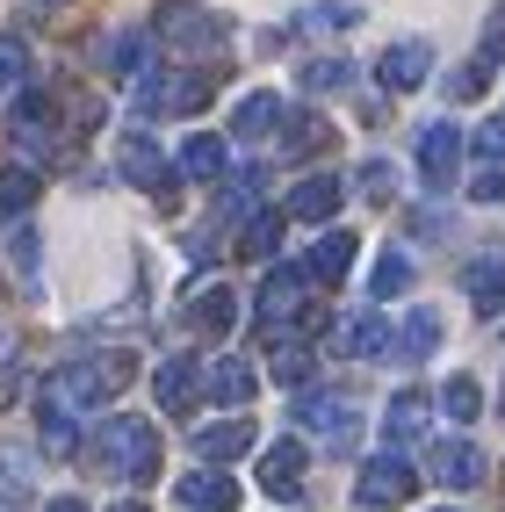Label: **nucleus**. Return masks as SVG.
<instances>
[{
  "instance_id": "f257e3e1",
  "label": "nucleus",
  "mask_w": 505,
  "mask_h": 512,
  "mask_svg": "<svg viewBox=\"0 0 505 512\" xmlns=\"http://www.w3.org/2000/svg\"><path fill=\"white\" fill-rule=\"evenodd\" d=\"M130 375H138V361L130 354H94V361H73V368H58L51 375V404H65V412H94V404H109L130 390Z\"/></svg>"
},
{
  "instance_id": "f03ea898",
  "label": "nucleus",
  "mask_w": 505,
  "mask_h": 512,
  "mask_svg": "<svg viewBox=\"0 0 505 512\" xmlns=\"http://www.w3.org/2000/svg\"><path fill=\"white\" fill-rule=\"evenodd\" d=\"M94 455H101V469H116L123 484H152V476H159V433L145 419H123L116 412L109 426H101Z\"/></svg>"
},
{
  "instance_id": "7ed1b4c3",
  "label": "nucleus",
  "mask_w": 505,
  "mask_h": 512,
  "mask_svg": "<svg viewBox=\"0 0 505 512\" xmlns=\"http://www.w3.org/2000/svg\"><path fill=\"white\" fill-rule=\"evenodd\" d=\"M152 29L174 51H217L224 37H231V22L217 15V8H202V0H166V8L152 15Z\"/></svg>"
},
{
  "instance_id": "20e7f679",
  "label": "nucleus",
  "mask_w": 505,
  "mask_h": 512,
  "mask_svg": "<svg viewBox=\"0 0 505 512\" xmlns=\"http://www.w3.org/2000/svg\"><path fill=\"white\" fill-rule=\"evenodd\" d=\"M296 426L311 440H325V448H354L361 412H354V397H340V390H303L296 397Z\"/></svg>"
},
{
  "instance_id": "39448f33",
  "label": "nucleus",
  "mask_w": 505,
  "mask_h": 512,
  "mask_svg": "<svg viewBox=\"0 0 505 512\" xmlns=\"http://www.w3.org/2000/svg\"><path fill=\"white\" fill-rule=\"evenodd\" d=\"M412 491H419V469L404 462V448L368 455V462H361V476H354V498H361L368 512H390V505H404Z\"/></svg>"
},
{
  "instance_id": "423d86ee",
  "label": "nucleus",
  "mask_w": 505,
  "mask_h": 512,
  "mask_svg": "<svg viewBox=\"0 0 505 512\" xmlns=\"http://www.w3.org/2000/svg\"><path fill=\"white\" fill-rule=\"evenodd\" d=\"M210 94H217V80H210V73H152V80L138 87L145 116H195Z\"/></svg>"
},
{
  "instance_id": "0eeeda50",
  "label": "nucleus",
  "mask_w": 505,
  "mask_h": 512,
  "mask_svg": "<svg viewBox=\"0 0 505 512\" xmlns=\"http://www.w3.org/2000/svg\"><path fill=\"white\" fill-rule=\"evenodd\" d=\"M58 109H51V94H37V87H15V109H8V130H15V145L29 152V159H51L58 152V123H51Z\"/></svg>"
},
{
  "instance_id": "6e6552de",
  "label": "nucleus",
  "mask_w": 505,
  "mask_h": 512,
  "mask_svg": "<svg viewBox=\"0 0 505 512\" xmlns=\"http://www.w3.org/2000/svg\"><path fill=\"white\" fill-rule=\"evenodd\" d=\"M303 303H311V275H303V267H275V275H267V289H260V332L296 325Z\"/></svg>"
},
{
  "instance_id": "1a4fd4ad",
  "label": "nucleus",
  "mask_w": 505,
  "mask_h": 512,
  "mask_svg": "<svg viewBox=\"0 0 505 512\" xmlns=\"http://www.w3.org/2000/svg\"><path fill=\"white\" fill-rule=\"evenodd\" d=\"M426 476L448 484V491H477L484 484V448L477 440H441V448L426 455Z\"/></svg>"
},
{
  "instance_id": "9d476101",
  "label": "nucleus",
  "mask_w": 505,
  "mask_h": 512,
  "mask_svg": "<svg viewBox=\"0 0 505 512\" xmlns=\"http://www.w3.org/2000/svg\"><path fill=\"white\" fill-rule=\"evenodd\" d=\"M390 339H397V332H390L376 311H354V318L332 325V354H347V361H383Z\"/></svg>"
},
{
  "instance_id": "9b49d317",
  "label": "nucleus",
  "mask_w": 505,
  "mask_h": 512,
  "mask_svg": "<svg viewBox=\"0 0 505 512\" xmlns=\"http://www.w3.org/2000/svg\"><path fill=\"white\" fill-rule=\"evenodd\" d=\"M116 166H123V181H130V188H152V195H166V152H159L152 138L123 130V138H116Z\"/></svg>"
},
{
  "instance_id": "f8f14e48",
  "label": "nucleus",
  "mask_w": 505,
  "mask_h": 512,
  "mask_svg": "<svg viewBox=\"0 0 505 512\" xmlns=\"http://www.w3.org/2000/svg\"><path fill=\"white\" fill-rule=\"evenodd\" d=\"M455 166H462V130H455V123L419 130V174H426V188H448Z\"/></svg>"
},
{
  "instance_id": "ddd939ff",
  "label": "nucleus",
  "mask_w": 505,
  "mask_h": 512,
  "mask_svg": "<svg viewBox=\"0 0 505 512\" xmlns=\"http://www.w3.org/2000/svg\"><path fill=\"white\" fill-rule=\"evenodd\" d=\"M152 397H159V412H195V397H202V368L188 361V354H174V361H159V375H152Z\"/></svg>"
},
{
  "instance_id": "4468645a",
  "label": "nucleus",
  "mask_w": 505,
  "mask_h": 512,
  "mask_svg": "<svg viewBox=\"0 0 505 512\" xmlns=\"http://www.w3.org/2000/svg\"><path fill=\"white\" fill-rule=\"evenodd\" d=\"M174 498H181L188 512H239V484H231L217 462H210V469H195V476H181Z\"/></svg>"
},
{
  "instance_id": "2eb2a0df",
  "label": "nucleus",
  "mask_w": 505,
  "mask_h": 512,
  "mask_svg": "<svg viewBox=\"0 0 505 512\" xmlns=\"http://www.w3.org/2000/svg\"><path fill=\"white\" fill-rule=\"evenodd\" d=\"M426 73H433V51H426L419 37L390 44V51H383V65H376V80H383L390 94H412V87H426Z\"/></svg>"
},
{
  "instance_id": "dca6fc26",
  "label": "nucleus",
  "mask_w": 505,
  "mask_h": 512,
  "mask_svg": "<svg viewBox=\"0 0 505 512\" xmlns=\"http://www.w3.org/2000/svg\"><path fill=\"white\" fill-rule=\"evenodd\" d=\"M340 195H347V188L332 181V174H311V181H296V188H289L282 217H289V224H325L332 210H340Z\"/></svg>"
},
{
  "instance_id": "f3484780",
  "label": "nucleus",
  "mask_w": 505,
  "mask_h": 512,
  "mask_svg": "<svg viewBox=\"0 0 505 512\" xmlns=\"http://www.w3.org/2000/svg\"><path fill=\"white\" fill-rule=\"evenodd\" d=\"M303 440H275V448L260 455V491H275V498H296L303 491Z\"/></svg>"
},
{
  "instance_id": "a211bd4d",
  "label": "nucleus",
  "mask_w": 505,
  "mask_h": 512,
  "mask_svg": "<svg viewBox=\"0 0 505 512\" xmlns=\"http://www.w3.org/2000/svg\"><path fill=\"white\" fill-rule=\"evenodd\" d=\"M246 448H253V419H246V412H231V419H217V426L195 433V455H202V462H239Z\"/></svg>"
},
{
  "instance_id": "6ab92c4d",
  "label": "nucleus",
  "mask_w": 505,
  "mask_h": 512,
  "mask_svg": "<svg viewBox=\"0 0 505 512\" xmlns=\"http://www.w3.org/2000/svg\"><path fill=\"white\" fill-rule=\"evenodd\" d=\"M354 253H361V238H354V231H325L318 246L303 253V275H311V282H340L347 267H354Z\"/></svg>"
},
{
  "instance_id": "aec40b11",
  "label": "nucleus",
  "mask_w": 505,
  "mask_h": 512,
  "mask_svg": "<svg viewBox=\"0 0 505 512\" xmlns=\"http://www.w3.org/2000/svg\"><path fill=\"white\" fill-rule=\"evenodd\" d=\"M202 390H210L224 412H246V404H253V368H246V361H210Z\"/></svg>"
},
{
  "instance_id": "412c9836",
  "label": "nucleus",
  "mask_w": 505,
  "mask_h": 512,
  "mask_svg": "<svg viewBox=\"0 0 505 512\" xmlns=\"http://www.w3.org/2000/svg\"><path fill=\"white\" fill-rule=\"evenodd\" d=\"M383 433H390V448H412L426 433V390H397L390 412H383Z\"/></svg>"
},
{
  "instance_id": "4be33fe9",
  "label": "nucleus",
  "mask_w": 505,
  "mask_h": 512,
  "mask_svg": "<svg viewBox=\"0 0 505 512\" xmlns=\"http://www.w3.org/2000/svg\"><path fill=\"white\" fill-rule=\"evenodd\" d=\"M94 65L116 80H138L152 58H145V37H94Z\"/></svg>"
},
{
  "instance_id": "5701e85b",
  "label": "nucleus",
  "mask_w": 505,
  "mask_h": 512,
  "mask_svg": "<svg viewBox=\"0 0 505 512\" xmlns=\"http://www.w3.org/2000/svg\"><path fill=\"white\" fill-rule=\"evenodd\" d=\"M462 289H469V303H477L484 318H498L505 311V260H469Z\"/></svg>"
},
{
  "instance_id": "b1692460",
  "label": "nucleus",
  "mask_w": 505,
  "mask_h": 512,
  "mask_svg": "<svg viewBox=\"0 0 505 512\" xmlns=\"http://www.w3.org/2000/svg\"><path fill=\"white\" fill-rule=\"evenodd\" d=\"M188 325L195 332H231V325H239V296H231V289H202L188 303Z\"/></svg>"
},
{
  "instance_id": "393cba45",
  "label": "nucleus",
  "mask_w": 505,
  "mask_h": 512,
  "mask_svg": "<svg viewBox=\"0 0 505 512\" xmlns=\"http://www.w3.org/2000/svg\"><path fill=\"white\" fill-rule=\"evenodd\" d=\"M37 195H44V174H37V166H0V217H22Z\"/></svg>"
},
{
  "instance_id": "a878e982",
  "label": "nucleus",
  "mask_w": 505,
  "mask_h": 512,
  "mask_svg": "<svg viewBox=\"0 0 505 512\" xmlns=\"http://www.w3.org/2000/svg\"><path fill=\"white\" fill-rule=\"evenodd\" d=\"M275 123H282V101L275 94H246L239 109H231V138H267Z\"/></svg>"
},
{
  "instance_id": "bb28decb",
  "label": "nucleus",
  "mask_w": 505,
  "mask_h": 512,
  "mask_svg": "<svg viewBox=\"0 0 505 512\" xmlns=\"http://www.w3.org/2000/svg\"><path fill=\"white\" fill-rule=\"evenodd\" d=\"M433 347H441V311H412V318H404V332H397V347H390V354H404V361H426Z\"/></svg>"
},
{
  "instance_id": "cd10ccee",
  "label": "nucleus",
  "mask_w": 505,
  "mask_h": 512,
  "mask_svg": "<svg viewBox=\"0 0 505 512\" xmlns=\"http://www.w3.org/2000/svg\"><path fill=\"white\" fill-rule=\"evenodd\" d=\"M181 174H188V181H217V174H224V138L195 130V138L181 145Z\"/></svg>"
},
{
  "instance_id": "c85d7f7f",
  "label": "nucleus",
  "mask_w": 505,
  "mask_h": 512,
  "mask_svg": "<svg viewBox=\"0 0 505 512\" xmlns=\"http://www.w3.org/2000/svg\"><path fill=\"white\" fill-rule=\"evenodd\" d=\"M282 145H289V159H311V152H325V145H332V123H325V116H289Z\"/></svg>"
},
{
  "instance_id": "c756f323",
  "label": "nucleus",
  "mask_w": 505,
  "mask_h": 512,
  "mask_svg": "<svg viewBox=\"0 0 505 512\" xmlns=\"http://www.w3.org/2000/svg\"><path fill=\"white\" fill-rule=\"evenodd\" d=\"M441 412H448L455 426H469V419L484 412V390L469 383V375H448V383H441Z\"/></svg>"
},
{
  "instance_id": "7c9ffc66",
  "label": "nucleus",
  "mask_w": 505,
  "mask_h": 512,
  "mask_svg": "<svg viewBox=\"0 0 505 512\" xmlns=\"http://www.w3.org/2000/svg\"><path fill=\"white\" fill-rule=\"evenodd\" d=\"M44 448L51 455H80V419L65 412V404H51V397H44Z\"/></svg>"
},
{
  "instance_id": "2f4dec72",
  "label": "nucleus",
  "mask_w": 505,
  "mask_h": 512,
  "mask_svg": "<svg viewBox=\"0 0 505 512\" xmlns=\"http://www.w3.org/2000/svg\"><path fill=\"white\" fill-rule=\"evenodd\" d=\"M404 289H412V260H404V253H383L376 260V275H368V296H404Z\"/></svg>"
},
{
  "instance_id": "473e14b6",
  "label": "nucleus",
  "mask_w": 505,
  "mask_h": 512,
  "mask_svg": "<svg viewBox=\"0 0 505 512\" xmlns=\"http://www.w3.org/2000/svg\"><path fill=\"white\" fill-rule=\"evenodd\" d=\"M354 22H361L354 0H318V8H303V15H296V29H354Z\"/></svg>"
},
{
  "instance_id": "72a5a7b5",
  "label": "nucleus",
  "mask_w": 505,
  "mask_h": 512,
  "mask_svg": "<svg viewBox=\"0 0 505 512\" xmlns=\"http://www.w3.org/2000/svg\"><path fill=\"white\" fill-rule=\"evenodd\" d=\"M303 87H354V65L347 58H311V65H303Z\"/></svg>"
},
{
  "instance_id": "f704fd0d",
  "label": "nucleus",
  "mask_w": 505,
  "mask_h": 512,
  "mask_svg": "<svg viewBox=\"0 0 505 512\" xmlns=\"http://www.w3.org/2000/svg\"><path fill=\"white\" fill-rule=\"evenodd\" d=\"M22 80H29V51L15 37H0V94H15Z\"/></svg>"
},
{
  "instance_id": "c9c22d12",
  "label": "nucleus",
  "mask_w": 505,
  "mask_h": 512,
  "mask_svg": "<svg viewBox=\"0 0 505 512\" xmlns=\"http://www.w3.org/2000/svg\"><path fill=\"white\" fill-rule=\"evenodd\" d=\"M275 238H282V217L275 210H253L246 217V253H275Z\"/></svg>"
},
{
  "instance_id": "e433bc0d",
  "label": "nucleus",
  "mask_w": 505,
  "mask_h": 512,
  "mask_svg": "<svg viewBox=\"0 0 505 512\" xmlns=\"http://www.w3.org/2000/svg\"><path fill=\"white\" fill-rule=\"evenodd\" d=\"M275 383H282V390H303V383H311V354H303V347H282V354H275Z\"/></svg>"
},
{
  "instance_id": "4c0bfd02",
  "label": "nucleus",
  "mask_w": 505,
  "mask_h": 512,
  "mask_svg": "<svg viewBox=\"0 0 505 512\" xmlns=\"http://www.w3.org/2000/svg\"><path fill=\"white\" fill-rule=\"evenodd\" d=\"M505 58V0L491 8V22H484V44H477V65H498Z\"/></svg>"
},
{
  "instance_id": "58836bf2",
  "label": "nucleus",
  "mask_w": 505,
  "mask_h": 512,
  "mask_svg": "<svg viewBox=\"0 0 505 512\" xmlns=\"http://www.w3.org/2000/svg\"><path fill=\"white\" fill-rule=\"evenodd\" d=\"M469 202H505V174H498V166H484V174L469 181Z\"/></svg>"
},
{
  "instance_id": "ea45409f",
  "label": "nucleus",
  "mask_w": 505,
  "mask_h": 512,
  "mask_svg": "<svg viewBox=\"0 0 505 512\" xmlns=\"http://www.w3.org/2000/svg\"><path fill=\"white\" fill-rule=\"evenodd\" d=\"M477 152H484V159H505V116H491V123L477 130Z\"/></svg>"
},
{
  "instance_id": "a19ab883",
  "label": "nucleus",
  "mask_w": 505,
  "mask_h": 512,
  "mask_svg": "<svg viewBox=\"0 0 505 512\" xmlns=\"http://www.w3.org/2000/svg\"><path fill=\"white\" fill-rule=\"evenodd\" d=\"M15 260H22V275H37V231L15 224Z\"/></svg>"
},
{
  "instance_id": "79ce46f5",
  "label": "nucleus",
  "mask_w": 505,
  "mask_h": 512,
  "mask_svg": "<svg viewBox=\"0 0 505 512\" xmlns=\"http://www.w3.org/2000/svg\"><path fill=\"white\" fill-rule=\"evenodd\" d=\"M361 195L383 202V195H390V166H368V174H361Z\"/></svg>"
},
{
  "instance_id": "37998d69",
  "label": "nucleus",
  "mask_w": 505,
  "mask_h": 512,
  "mask_svg": "<svg viewBox=\"0 0 505 512\" xmlns=\"http://www.w3.org/2000/svg\"><path fill=\"white\" fill-rule=\"evenodd\" d=\"M15 397H22V368L8 361V368H0V404H15Z\"/></svg>"
},
{
  "instance_id": "c03bdc74",
  "label": "nucleus",
  "mask_w": 505,
  "mask_h": 512,
  "mask_svg": "<svg viewBox=\"0 0 505 512\" xmlns=\"http://www.w3.org/2000/svg\"><path fill=\"white\" fill-rule=\"evenodd\" d=\"M44 512H87V505H80V498H51Z\"/></svg>"
},
{
  "instance_id": "a18cd8bd",
  "label": "nucleus",
  "mask_w": 505,
  "mask_h": 512,
  "mask_svg": "<svg viewBox=\"0 0 505 512\" xmlns=\"http://www.w3.org/2000/svg\"><path fill=\"white\" fill-rule=\"evenodd\" d=\"M109 512H145V505H138V498H123V505H109Z\"/></svg>"
},
{
  "instance_id": "49530a36",
  "label": "nucleus",
  "mask_w": 505,
  "mask_h": 512,
  "mask_svg": "<svg viewBox=\"0 0 505 512\" xmlns=\"http://www.w3.org/2000/svg\"><path fill=\"white\" fill-rule=\"evenodd\" d=\"M0 354H8V325H0Z\"/></svg>"
},
{
  "instance_id": "de8ad7c7",
  "label": "nucleus",
  "mask_w": 505,
  "mask_h": 512,
  "mask_svg": "<svg viewBox=\"0 0 505 512\" xmlns=\"http://www.w3.org/2000/svg\"><path fill=\"white\" fill-rule=\"evenodd\" d=\"M498 412H505V390H498Z\"/></svg>"
}]
</instances>
